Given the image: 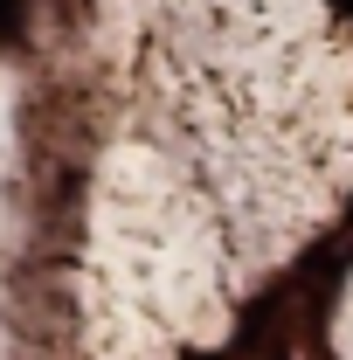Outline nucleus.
I'll list each match as a JSON object with an SVG mask.
<instances>
[]
</instances>
